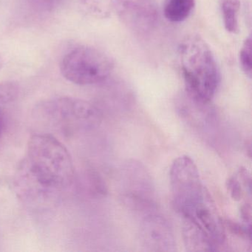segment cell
<instances>
[{
    "instance_id": "19",
    "label": "cell",
    "mask_w": 252,
    "mask_h": 252,
    "mask_svg": "<svg viewBox=\"0 0 252 252\" xmlns=\"http://www.w3.org/2000/svg\"><path fill=\"white\" fill-rule=\"evenodd\" d=\"M2 59L0 58V69L2 67Z\"/></svg>"
},
{
    "instance_id": "16",
    "label": "cell",
    "mask_w": 252,
    "mask_h": 252,
    "mask_svg": "<svg viewBox=\"0 0 252 252\" xmlns=\"http://www.w3.org/2000/svg\"><path fill=\"white\" fill-rule=\"evenodd\" d=\"M60 0H29L32 8L39 12H49L58 5Z\"/></svg>"
},
{
    "instance_id": "8",
    "label": "cell",
    "mask_w": 252,
    "mask_h": 252,
    "mask_svg": "<svg viewBox=\"0 0 252 252\" xmlns=\"http://www.w3.org/2000/svg\"><path fill=\"white\" fill-rule=\"evenodd\" d=\"M141 247L147 252H169L176 250L172 227L160 215L150 214L141 222L139 233Z\"/></svg>"
},
{
    "instance_id": "10",
    "label": "cell",
    "mask_w": 252,
    "mask_h": 252,
    "mask_svg": "<svg viewBox=\"0 0 252 252\" xmlns=\"http://www.w3.org/2000/svg\"><path fill=\"white\" fill-rule=\"evenodd\" d=\"M183 234L186 247L189 252H206L218 249V246L200 228L186 219H183Z\"/></svg>"
},
{
    "instance_id": "15",
    "label": "cell",
    "mask_w": 252,
    "mask_h": 252,
    "mask_svg": "<svg viewBox=\"0 0 252 252\" xmlns=\"http://www.w3.org/2000/svg\"><path fill=\"white\" fill-rule=\"evenodd\" d=\"M20 92L17 83L11 81L0 83V104H8L17 99Z\"/></svg>"
},
{
    "instance_id": "3",
    "label": "cell",
    "mask_w": 252,
    "mask_h": 252,
    "mask_svg": "<svg viewBox=\"0 0 252 252\" xmlns=\"http://www.w3.org/2000/svg\"><path fill=\"white\" fill-rule=\"evenodd\" d=\"M36 122L65 136L88 132L99 126L101 113L88 101L73 97L44 100L33 109Z\"/></svg>"
},
{
    "instance_id": "4",
    "label": "cell",
    "mask_w": 252,
    "mask_h": 252,
    "mask_svg": "<svg viewBox=\"0 0 252 252\" xmlns=\"http://www.w3.org/2000/svg\"><path fill=\"white\" fill-rule=\"evenodd\" d=\"M114 67L107 54L93 47H76L67 52L60 63V71L69 82L91 85L104 82Z\"/></svg>"
},
{
    "instance_id": "2",
    "label": "cell",
    "mask_w": 252,
    "mask_h": 252,
    "mask_svg": "<svg viewBox=\"0 0 252 252\" xmlns=\"http://www.w3.org/2000/svg\"><path fill=\"white\" fill-rule=\"evenodd\" d=\"M186 91L194 98L211 101L220 83L215 56L204 39L196 35L183 39L178 48Z\"/></svg>"
},
{
    "instance_id": "11",
    "label": "cell",
    "mask_w": 252,
    "mask_h": 252,
    "mask_svg": "<svg viewBox=\"0 0 252 252\" xmlns=\"http://www.w3.org/2000/svg\"><path fill=\"white\" fill-rule=\"evenodd\" d=\"M194 6L195 0H164L163 14L171 23H181L189 17Z\"/></svg>"
},
{
    "instance_id": "5",
    "label": "cell",
    "mask_w": 252,
    "mask_h": 252,
    "mask_svg": "<svg viewBox=\"0 0 252 252\" xmlns=\"http://www.w3.org/2000/svg\"><path fill=\"white\" fill-rule=\"evenodd\" d=\"M170 185L174 205L181 216L188 215L211 197L197 166L187 156L178 158L172 163Z\"/></svg>"
},
{
    "instance_id": "1",
    "label": "cell",
    "mask_w": 252,
    "mask_h": 252,
    "mask_svg": "<svg viewBox=\"0 0 252 252\" xmlns=\"http://www.w3.org/2000/svg\"><path fill=\"white\" fill-rule=\"evenodd\" d=\"M74 166L66 147L52 135L36 134L15 175L17 194L29 206L45 208L58 201L74 180Z\"/></svg>"
},
{
    "instance_id": "13",
    "label": "cell",
    "mask_w": 252,
    "mask_h": 252,
    "mask_svg": "<svg viewBox=\"0 0 252 252\" xmlns=\"http://www.w3.org/2000/svg\"><path fill=\"white\" fill-rule=\"evenodd\" d=\"M84 11L90 15L96 17H105L111 9L110 0H82Z\"/></svg>"
},
{
    "instance_id": "9",
    "label": "cell",
    "mask_w": 252,
    "mask_h": 252,
    "mask_svg": "<svg viewBox=\"0 0 252 252\" xmlns=\"http://www.w3.org/2000/svg\"><path fill=\"white\" fill-rule=\"evenodd\" d=\"M176 105L180 115L197 129H209L216 122V113L210 101L194 98L187 91L178 96Z\"/></svg>"
},
{
    "instance_id": "18",
    "label": "cell",
    "mask_w": 252,
    "mask_h": 252,
    "mask_svg": "<svg viewBox=\"0 0 252 252\" xmlns=\"http://www.w3.org/2000/svg\"><path fill=\"white\" fill-rule=\"evenodd\" d=\"M6 127V119H5V113L2 111V109L0 108V138L4 133Z\"/></svg>"
},
{
    "instance_id": "17",
    "label": "cell",
    "mask_w": 252,
    "mask_h": 252,
    "mask_svg": "<svg viewBox=\"0 0 252 252\" xmlns=\"http://www.w3.org/2000/svg\"><path fill=\"white\" fill-rule=\"evenodd\" d=\"M227 188L234 200H240L243 197V190L240 181L236 177L229 178L227 181Z\"/></svg>"
},
{
    "instance_id": "14",
    "label": "cell",
    "mask_w": 252,
    "mask_h": 252,
    "mask_svg": "<svg viewBox=\"0 0 252 252\" xmlns=\"http://www.w3.org/2000/svg\"><path fill=\"white\" fill-rule=\"evenodd\" d=\"M239 60L242 70L246 76L252 77V38L251 36L246 38L243 42L241 49L239 54Z\"/></svg>"
},
{
    "instance_id": "12",
    "label": "cell",
    "mask_w": 252,
    "mask_h": 252,
    "mask_svg": "<svg viewBox=\"0 0 252 252\" xmlns=\"http://www.w3.org/2000/svg\"><path fill=\"white\" fill-rule=\"evenodd\" d=\"M221 9L225 30L231 33L238 32L240 0H223L221 5Z\"/></svg>"
},
{
    "instance_id": "7",
    "label": "cell",
    "mask_w": 252,
    "mask_h": 252,
    "mask_svg": "<svg viewBox=\"0 0 252 252\" xmlns=\"http://www.w3.org/2000/svg\"><path fill=\"white\" fill-rule=\"evenodd\" d=\"M124 195L131 204L148 208L153 204V187L151 178L139 163L131 162L122 169Z\"/></svg>"
},
{
    "instance_id": "6",
    "label": "cell",
    "mask_w": 252,
    "mask_h": 252,
    "mask_svg": "<svg viewBox=\"0 0 252 252\" xmlns=\"http://www.w3.org/2000/svg\"><path fill=\"white\" fill-rule=\"evenodd\" d=\"M113 5L122 23L136 34H150L158 24L156 0H115Z\"/></svg>"
}]
</instances>
